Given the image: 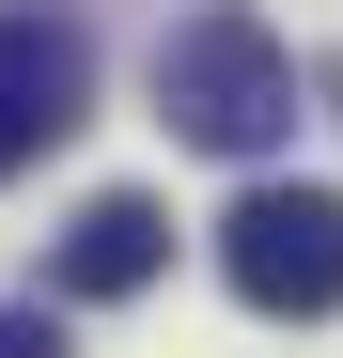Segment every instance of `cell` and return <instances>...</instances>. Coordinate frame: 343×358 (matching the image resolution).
Segmentation results:
<instances>
[{
  "instance_id": "1",
  "label": "cell",
  "mask_w": 343,
  "mask_h": 358,
  "mask_svg": "<svg viewBox=\"0 0 343 358\" xmlns=\"http://www.w3.org/2000/svg\"><path fill=\"white\" fill-rule=\"evenodd\" d=\"M156 125L203 156H281L297 141V63H281L265 16H188L156 47Z\"/></svg>"
},
{
  "instance_id": "5",
  "label": "cell",
  "mask_w": 343,
  "mask_h": 358,
  "mask_svg": "<svg viewBox=\"0 0 343 358\" xmlns=\"http://www.w3.org/2000/svg\"><path fill=\"white\" fill-rule=\"evenodd\" d=\"M0 358H63V312H47V296H16V312H0Z\"/></svg>"
},
{
  "instance_id": "3",
  "label": "cell",
  "mask_w": 343,
  "mask_h": 358,
  "mask_svg": "<svg viewBox=\"0 0 343 358\" xmlns=\"http://www.w3.org/2000/svg\"><path fill=\"white\" fill-rule=\"evenodd\" d=\"M78 109H94V47H78V16L0 0V187H16L47 141H78Z\"/></svg>"
},
{
  "instance_id": "2",
  "label": "cell",
  "mask_w": 343,
  "mask_h": 358,
  "mask_svg": "<svg viewBox=\"0 0 343 358\" xmlns=\"http://www.w3.org/2000/svg\"><path fill=\"white\" fill-rule=\"evenodd\" d=\"M218 280L250 312H343V187H250L218 218Z\"/></svg>"
},
{
  "instance_id": "4",
  "label": "cell",
  "mask_w": 343,
  "mask_h": 358,
  "mask_svg": "<svg viewBox=\"0 0 343 358\" xmlns=\"http://www.w3.org/2000/svg\"><path fill=\"white\" fill-rule=\"evenodd\" d=\"M156 265H172V203L94 187V203L63 218V250H47V296H78V312H94V296H141Z\"/></svg>"
}]
</instances>
